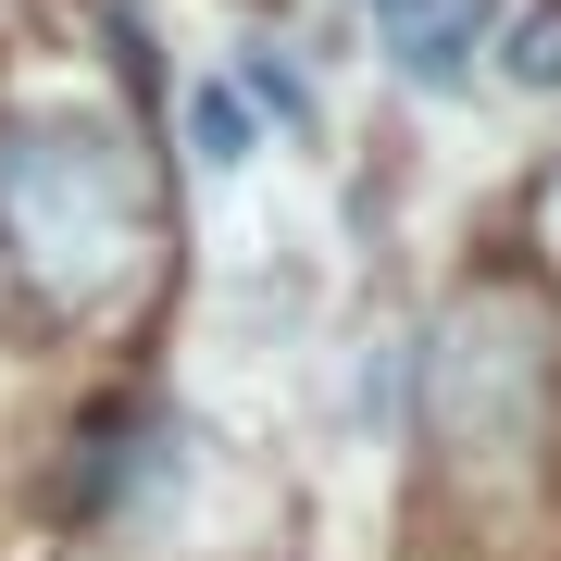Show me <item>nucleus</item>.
Listing matches in <instances>:
<instances>
[{"label": "nucleus", "instance_id": "f257e3e1", "mask_svg": "<svg viewBox=\"0 0 561 561\" xmlns=\"http://www.w3.org/2000/svg\"><path fill=\"white\" fill-rule=\"evenodd\" d=\"M0 250L50 312H101L150 262V175L113 113H0Z\"/></svg>", "mask_w": 561, "mask_h": 561}, {"label": "nucleus", "instance_id": "f03ea898", "mask_svg": "<svg viewBox=\"0 0 561 561\" xmlns=\"http://www.w3.org/2000/svg\"><path fill=\"white\" fill-rule=\"evenodd\" d=\"M549 387V312L537 287H474L437 337V437L449 449H524Z\"/></svg>", "mask_w": 561, "mask_h": 561}, {"label": "nucleus", "instance_id": "7ed1b4c3", "mask_svg": "<svg viewBox=\"0 0 561 561\" xmlns=\"http://www.w3.org/2000/svg\"><path fill=\"white\" fill-rule=\"evenodd\" d=\"M362 13H375V38H387V62L412 88H461L486 25H500V0H362Z\"/></svg>", "mask_w": 561, "mask_h": 561}, {"label": "nucleus", "instance_id": "20e7f679", "mask_svg": "<svg viewBox=\"0 0 561 561\" xmlns=\"http://www.w3.org/2000/svg\"><path fill=\"white\" fill-rule=\"evenodd\" d=\"M512 88H561V0L512 25Z\"/></svg>", "mask_w": 561, "mask_h": 561}, {"label": "nucleus", "instance_id": "39448f33", "mask_svg": "<svg viewBox=\"0 0 561 561\" xmlns=\"http://www.w3.org/2000/svg\"><path fill=\"white\" fill-rule=\"evenodd\" d=\"M187 125H201V162H250V113L225 101V88H201V101H187Z\"/></svg>", "mask_w": 561, "mask_h": 561}, {"label": "nucleus", "instance_id": "423d86ee", "mask_svg": "<svg viewBox=\"0 0 561 561\" xmlns=\"http://www.w3.org/2000/svg\"><path fill=\"white\" fill-rule=\"evenodd\" d=\"M250 88L275 101L287 125H312V88H300V62H275V50H250Z\"/></svg>", "mask_w": 561, "mask_h": 561}, {"label": "nucleus", "instance_id": "0eeeda50", "mask_svg": "<svg viewBox=\"0 0 561 561\" xmlns=\"http://www.w3.org/2000/svg\"><path fill=\"white\" fill-rule=\"evenodd\" d=\"M549 225H561V162H549Z\"/></svg>", "mask_w": 561, "mask_h": 561}]
</instances>
